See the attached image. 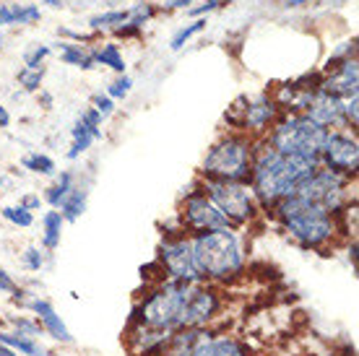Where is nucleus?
Returning a JSON list of instances; mask_svg holds the SVG:
<instances>
[{
	"mask_svg": "<svg viewBox=\"0 0 359 356\" xmlns=\"http://www.w3.org/2000/svg\"><path fill=\"white\" fill-rule=\"evenodd\" d=\"M318 167H320L318 156H287V153L273 151L269 143L261 141V146L252 153V170L248 185H250L258 205L271 211L278 200L294 196L297 187Z\"/></svg>",
	"mask_w": 359,
	"mask_h": 356,
	"instance_id": "1",
	"label": "nucleus"
},
{
	"mask_svg": "<svg viewBox=\"0 0 359 356\" xmlns=\"http://www.w3.org/2000/svg\"><path fill=\"white\" fill-rule=\"evenodd\" d=\"M278 224L305 247H323L325 242L333 240V234L339 232L336 216H331L323 205L310 203L299 196H289L278 200L273 208Z\"/></svg>",
	"mask_w": 359,
	"mask_h": 356,
	"instance_id": "2",
	"label": "nucleus"
},
{
	"mask_svg": "<svg viewBox=\"0 0 359 356\" xmlns=\"http://www.w3.org/2000/svg\"><path fill=\"white\" fill-rule=\"evenodd\" d=\"M190 242H193V263L198 276L226 281L243 271V247L232 229L196 234Z\"/></svg>",
	"mask_w": 359,
	"mask_h": 356,
	"instance_id": "3",
	"label": "nucleus"
},
{
	"mask_svg": "<svg viewBox=\"0 0 359 356\" xmlns=\"http://www.w3.org/2000/svg\"><path fill=\"white\" fill-rule=\"evenodd\" d=\"M255 141L248 133H229L208 149L201 164L203 179H222V182H248L252 170Z\"/></svg>",
	"mask_w": 359,
	"mask_h": 356,
	"instance_id": "4",
	"label": "nucleus"
},
{
	"mask_svg": "<svg viewBox=\"0 0 359 356\" xmlns=\"http://www.w3.org/2000/svg\"><path fill=\"white\" fill-rule=\"evenodd\" d=\"M325 133L328 130L315 125L305 112H287L271 125L263 141L269 143L273 151L287 153V156H318L320 159V146L325 141Z\"/></svg>",
	"mask_w": 359,
	"mask_h": 356,
	"instance_id": "5",
	"label": "nucleus"
},
{
	"mask_svg": "<svg viewBox=\"0 0 359 356\" xmlns=\"http://www.w3.org/2000/svg\"><path fill=\"white\" fill-rule=\"evenodd\" d=\"M188 284H193V281H170V284H162L149 299H144L133 310L135 322L159 330H177Z\"/></svg>",
	"mask_w": 359,
	"mask_h": 356,
	"instance_id": "6",
	"label": "nucleus"
},
{
	"mask_svg": "<svg viewBox=\"0 0 359 356\" xmlns=\"http://www.w3.org/2000/svg\"><path fill=\"white\" fill-rule=\"evenodd\" d=\"M201 190L211 198V203L224 214V219L234 226H243V224H250L261 205L252 196V190L248 182H222V179H203L201 182Z\"/></svg>",
	"mask_w": 359,
	"mask_h": 356,
	"instance_id": "7",
	"label": "nucleus"
},
{
	"mask_svg": "<svg viewBox=\"0 0 359 356\" xmlns=\"http://www.w3.org/2000/svg\"><path fill=\"white\" fill-rule=\"evenodd\" d=\"M349 185H351V177H344L339 172L318 167L302 185L297 187L294 196L305 198L310 203L323 205L331 216H339L349 205Z\"/></svg>",
	"mask_w": 359,
	"mask_h": 356,
	"instance_id": "8",
	"label": "nucleus"
},
{
	"mask_svg": "<svg viewBox=\"0 0 359 356\" xmlns=\"http://www.w3.org/2000/svg\"><path fill=\"white\" fill-rule=\"evenodd\" d=\"M180 219H182V226H188L190 232L196 234L216 232V229H232V224L226 221L224 214L211 203V198L201 187L190 190L188 196L182 198V203H180Z\"/></svg>",
	"mask_w": 359,
	"mask_h": 356,
	"instance_id": "9",
	"label": "nucleus"
},
{
	"mask_svg": "<svg viewBox=\"0 0 359 356\" xmlns=\"http://www.w3.org/2000/svg\"><path fill=\"white\" fill-rule=\"evenodd\" d=\"M320 167L333 170L344 177H357L359 170V141L346 130H328L320 146Z\"/></svg>",
	"mask_w": 359,
	"mask_h": 356,
	"instance_id": "10",
	"label": "nucleus"
},
{
	"mask_svg": "<svg viewBox=\"0 0 359 356\" xmlns=\"http://www.w3.org/2000/svg\"><path fill=\"white\" fill-rule=\"evenodd\" d=\"M219 307H222V302H219V294H216L214 289L193 281V284H188V292H185V302H182L177 328H203L219 312Z\"/></svg>",
	"mask_w": 359,
	"mask_h": 356,
	"instance_id": "11",
	"label": "nucleus"
},
{
	"mask_svg": "<svg viewBox=\"0 0 359 356\" xmlns=\"http://www.w3.org/2000/svg\"><path fill=\"white\" fill-rule=\"evenodd\" d=\"M159 260L172 281H196L198 278L196 263H193V242L182 234L164 237L159 245Z\"/></svg>",
	"mask_w": 359,
	"mask_h": 356,
	"instance_id": "12",
	"label": "nucleus"
},
{
	"mask_svg": "<svg viewBox=\"0 0 359 356\" xmlns=\"http://www.w3.org/2000/svg\"><path fill=\"white\" fill-rule=\"evenodd\" d=\"M318 89L325 91V94H331V97H339V99H349V97H354V94H359V62H357V57L339 62L333 71L323 73Z\"/></svg>",
	"mask_w": 359,
	"mask_h": 356,
	"instance_id": "13",
	"label": "nucleus"
},
{
	"mask_svg": "<svg viewBox=\"0 0 359 356\" xmlns=\"http://www.w3.org/2000/svg\"><path fill=\"white\" fill-rule=\"evenodd\" d=\"M305 115L313 120L315 125H320L325 130H341L346 128L344 123V104L339 97H331V94H325V91H315L313 99H310V104H307Z\"/></svg>",
	"mask_w": 359,
	"mask_h": 356,
	"instance_id": "14",
	"label": "nucleus"
},
{
	"mask_svg": "<svg viewBox=\"0 0 359 356\" xmlns=\"http://www.w3.org/2000/svg\"><path fill=\"white\" fill-rule=\"evenodd\" d=\"M278 112H281V109H278V104L269 94H263V97H258V99H248L240 128H243L245 133H258V135L269 133L271 125L278 120Z\"/></svg>",
	"mask_w": 359,
	"mask_h": 356,
	"instance_id": "15",
	"label": "nucleus"
},
{
	"mask_svg": "<svg viewBox=\"0 0 359 356\" xmlns=\"http://www.w3.org/2000/svg\"><path fill=\"white\" fill-rule=\"evenodd\" d=\"M170 336H172V330L149 328V325L135 322L133 328L128 330V343H130L135 356H162Z\"/></svg>",
	"mask_w": 359,
	"mask_h": 356,
	"instance_id": "16",
	"label": "nucleus"
},
{
	"mask_svg": "<svg viewBox=\"0 0 359 356\" xmlns=\"http://www.w3.org/2000/svg\"><path fill=\"white\" fill-rule=\"evenodd\" d=\"M214 333L203 328H177V333H172L167 346H164V356H193L201 343H206Z\"/></svg>",
	"mask_w": 359,
	"mask_h": 356,
	"instance_id": "17",
	"label": "nucleus"
},
{
	"mask_svg": "<svg viewBox=\"0 0 359 356\" xmlns=\"http://www.w3.org/2000/svg\"><path fill=\"white\" fill-rule=\"evenodd\" d=\"M29 307L36 312V317H39V325H42V330H47V333H50L55 341H63V343H68V341H71V330L65 328V322L60 320V315L55 312V307L47 302V299H34V302L29 304Z\"/></svg>",
	"mask_w": 359,
	"mask_h": 356,
	"instance_id": "18",
	"label": "nucleus"
},
{
	"mask_svg": "<svg viewBox=\"0 0 359 356\" xmlns=\"http://www.w3.org/2000/svg\"><path fill=\"white\" fill-rule=\"evenodd\" d=\"M39 16L42 11L34 3H0V27H27Z\"/></svg>",
	"mask_w": 359,
	"mask_h": 356,
	"instance_id": "19",
	"label": "nucleus"
},
{
	"mask_svg": "<svg viewBox=\"0 0 359 356\" xmlns=\"http://www.w3.org/2000/svg\"><path fill=\"white\" fill-rule=\"evenodd\" d=\"M154 16H156V6H154V3H135L133 8H128V21L123 27L115 29V34L123 36V39L138 36Z\"/></svg>",
	"mask_w": 359,
	"mask_h": 356,
	"instance_id": "20",
	"label": "nucleus"
},
{
	"mask_svg": "<svg viewBox=\"0 0 359 356\" xmlns=\"http://www.w3.org/2000/svg\"><path fill=\"white\" fill-rule=\"evenodd\" d=\"M73 143L71 149H68V159H79L81 153H86L91 149V143L99 141L102 138V128H89L86 123H81V120H76V125H73Z\"/></svg>",
	"mask_w": 359,
	"mask_h": 356,
	"instance_id": "21",
	"label": "nucleus"
},
{
	"mask_svg": "<svg viewBox=\"0 0 359 356\" xmlns=\"http://www.w3.org/2000/svg\"><path fill=\"white\" fill-rule=\"evenodd\" d=\"M193 356H248V348L234 338H208L196 348Z\"/></svg>",
	"mask_w": 359,
	"mask_h": 356,
	"instance_id": "22",
	"label": "nucleus"
},
{
	"mask_svg": "<svg viewBox=\"0 0 359 356\" xmlns=\"http://www.w3.org/2000/svg\"><path fill=\"white\" fill-rule=\"evenodd\" d=\"M60 50V60L65 65H73V68H81V71H91L97 62H94V53L83 50L81 45H71V42H60L57 45Z\"/></svg>",
	"mask_w": 359,
	"mask_h": 356,
	"instance_id": "23",
	"label": "nucleus"
},
{
	"mask_svg": "<svg viewBox=\"0 0 359 356\" xmlns=\"http://www.w3.org/2000/svg\"><path fill=\"white\" fill-rule=\"evenodd\" d=\"M86 198H89V190L73 185V190L60 203V216H63L65 221H79V216L86 211Z\"/></svg>",
	"mask_w": 359,
	"mask_h": 356,
	"instance_id": "24",
	"label": "nucleus"
},
{
	"mask_svg": "<svg viewBox=\"0 0 359 356\" xmlns=\"http://www.w3.org/2000/svg\"><path fill=\"white\" fill-rule=\"evenodd\" d=\"M63 224L65 219L60 216V211H47L45 216H42V245H45V249H55L57 245H60V234H63Z\"/></svg>",
	"mask_w": 359,
	"mask_h": 356,
	"instance_id": "25",
	"label": "nucleus"
},
{
	"mask_svg": "<svg viewBox=\"0 0 359 356\" xmlns=\"http://www.w3.org/2000/svg\"><path fill=\"white\" fill-rule=\"evenodd\" d=\"M0 343L6 348H11V351H18V354L24 356H47L45 348L39 346L36 341L27 338V336H18V333H3L0 330Z\"/></svg>",
	"mask_w": 359,
	"mask_h": 356,
	"instance_id": "26",
	"label": "nucleus"
},
{
	"mask_svg": "<svg viewBox=\"0 0 359 356\" xmlns=\"http://www.w3.org/2000/svg\"><path fill=\"white\" fill-rule=\"evenodd\" d=\"M94 62L112 68L117 76H123V73H126V68H128L126 57H123V50H120L115 42H104V45L99 47L97 53H94Z\"/></svg>",
	"mask_w": 359,
	"mask_h": 356,
	"instance_id": "27",
	"label": "nucleus"
},
{
	"mask_svg": "<svg viewBox=\"0 0 359 356\" xmlns=\"http://www.w3.org/2000/svg\"><path fill=\"white\" fill-rule=\"evenodd\" d=\"M73 185H76V179H73V172H60V177L55 179V185L50 187L45 193V200L53 208H60V203L65 200V196L73 190Z\"/></svg>",
	"mask_w": 359,
	"mask_h": 356,
	"instance_id": "28",
	"label": "nucleus"
},
{
	"mask_svg": "<svg viewBox=\"0 0 359 356\" xmlns=\"http://www.w3.org/2000/svg\"><path fill=\"white\" fill-rule=\"evenodd\" d=\"M128 21V8L123 11H107V13H97V16L89 18V27L94 32H104V29H112L115 32L117 27H123Z\"/></svg>",
	"mask_w": 359,
	"mask_h": 356,
	"instance_id": "29",
	"label": "nucleus"
},
{
	"mask_svg": "<svg viewBox=\"0 0 359 356\" xmlns=\"http://www.w3.org/2000/svg\"><path fill=\"white\" fill-rule=\"evenodd\" d=\"M206 24H208L206 18H193L190 24H185L182 29H177V32H175V36H172L170 47L175 50V53H177V50H182V47H185V42H190L193 36L201 34V32L206 29Z\"/></svg>",
	"mask_w": 359,
	"mask_h": 356,
	"instance_id": "30",
	"label": "nucleus"
},
{
	"mask_svg": "<svg viewBox=\"0 0 359 356\" xmlns=\"http://www.w3.org/2000/svg\"><path fill=\"white\" fill-rule=\"evenodd\" d=\"M21 164H24V170L34 172V174H45V177L55 174V161L47 153H29Z\"/></svg>",
	"mask_w": 359,
	"mask_h": 356,
	"instance_id": "31",
	"label": "nucleus"
},
{
	"mask_svg": "<svg viewBox=\"0 0 359 356\" xmlns=\"http://www.w3.org/2000/svg\"><path fill=\"white\" fill-rule=\"evenodd\" d=\"M3 219H8L11 224H16V226H32L34 224V214L27 211V208H21V205H8V208H3Z\"/></svg>",
	"mask_w": 359,
	"mask_h": 356,
	"instance_id": "32",
	"label": "nucleus"
},
{
	"mask_svg": "<svg viewBox=\"0 0 359 356\" xmlns=\"http://www.w3.org/2000/svg\"><path fill=\"white\" fill-rule=\"evenodd\" d=\"M42 78H45V71H42V68H36V71H29V68L18 71V83L24 86V91H39Z\"/></svg>",
	"mask_w": 359,
	"mask_h": 356,
	"instance_id": "33",
	"label": "nucleus"
},
{
	"mask_svg": "<svg viewBox=\"0 0 359 356\" xmlns=\"http://www.w3.org/2000/svg\"><path fill=\"white\" fill-rule=\"evenodd\" d=\"M130 89H133V78L130 76H117L112 83H109V89H107V97L109 99H126L128 94H130Z\"/></svg>",
	"mask_w": 359,
	"mask_h": 356,
	"instance_id": "34",
	"label": "nucleus"
},
{
	"mask_svg": "<svg viewBox=\"0 0 359 356\" xmlns=\"http://www.w3.org/2000/svg\"><path fill=\"white\" fill-rule=\"evenodd\" d=\"M344 104V123H346V128H357L359 125V94H354V97L349 99H341Z\"/></svg>",
	"mask_w": 359,
	"mask_h": 356,
	"instance_id": "35",
	"label": "nucleus"
},
{
	"mask_svg": "<svg viewBox=\"0 0 359 356\" xmlns=\"http://www.w3.org/2000/svg\"><path fill=\"white\" fill-rule=\"evenodd\" d=\"M47 55H50V47H47V45L32 47V50L24 55V68H29V71H36V68H42V62H45Z\"/></svg>",
	"mask_w": 359,
	"mask_h": 356,
	"instance_id": "36",
	"label": "nucleus"
},
{
	"mask_svg": "<svg viewBox=\"0 0 359 356\" xmlns=\"http://www.w3.org/2000/svg\"><path fill=\"white\" fill-rule=\"evenodd\" d=\"M226 3H229V0H203L201 6H190L188 13H190V16H196V18H203V16H208L211 11L224 8Z\"/></svg>",
	"mask_w": 359,
	"mask_h": 356,
	"instance_id": "37",
	"label": "nucleus"
},
{
	"mask_svg": "<svg viewBox=\"0 0 359 356\" xmlns=\"http://www.w3.org/2000/svg\"><path fill=\"white\" fill-rule=\"evenodd\" d=\"M91 104H94V109H97L99 115L107 117V115H112V109H115V99H109L107 94H94Z\"/></svg>",
	"mask_w": 359,
	"mask_h": 356,
	"instance_id": "38",
	"label": "nucleus"
},
{
	"mask_svg": "<svg viewBox=\"0 0 359 356\" xmlns=\"http://www.w3.org/2000/svg\"><path fill=\"white\" fill-rule=\"evenodd\" d=\"M13 325L18 328V336H27V338H34V336H39V333H42V325H39V322L24 320V317L13 320Z\"/></svg>",
	"mask_w": 359,
	"mask_h": 356,
	"instance_id": "39",
	"label": "nucleus"
},
{
	"mask_svg": "<svg viewBox=\"0 0 359 356\" xmlns=\"http://www.w3.org/2000/svg\"><path fill=\"white\" fill-rule=\"evenodd\" d=\"M24 266L29 268V271H39V268L45 266V258H42V252L36 247H29L27 252H24Z\"/></svg>",
	"mask_w": 359,
	"mask_h": 356,
	"instance_id": "40",
	"label": "nucleus"
},
{
	"mask_svg": "<svg viewBox=\"0 0 359 356\" xmlns=\"http://www.w3.org/2000/svg\"><path fill=\"white\" fill-rule=\"evenodd\" d=\"M0 292H6V294H13V296L18 294V286H16V281H13V278H11L8 273H6V271H3V268H0Z\"/></svg>",
	"mask_w": 359,
	"mask_h": 356,
	"instance_id": "41",
	"label": "nucleus"
},
{
	"mask_svg": "<svg viewBox=\"0 0 359 356\" xmlns=\"http://www.w3.org/2000/svg\"><path fill=\"white\" fill-rule=\"evenodd\" d=\"M18 205H21V208H27V211H36V208L42 205V200H39V196H27Z\"/></svg>",
	"mask_w": 359,
	"mask_h": 356,
	"instance_id": "42",
	"label": "nucleus"
},
{
	"mask_svg": "<svg viewBox=\"0 0 359 356\" xmlns=\"http://www.w3.org/2000/svg\"><path fill=\"white\" fill-rule=\"evenodd\" d=\"M190 3H193V0H164V8H170V11H175V8H185V11H188V8H190Z\"/></svg>",
	"mask_w": 359,
	"mask_h": 356,
	"instance_id": "43",
	"label": "nucleus"
},
{
	"mask_svg": "<svg viewBox=\"0 0 359 356\" xmlns=\"http://www.w3.org/2000/svg\"><path fill=\"white\" fill-rule=\"evenodd\" d=\"M307 3H315V0H281V6L284 8H302Z\"/></svg>",
	"mask_w": 359,
	"mask_h": 356,
	"instance_id": "44",
	"label": "nucleus"
},
{
	"mask_svg": "<svg viewBox=\"0 0 359 356\" xmlns=\"http://www.w3.org/2000/svg\"><path fill=\"white\" fill-rule=\"evenodd\" d=\"M11 125V115H8V109L0 104V128H8Z\"/></svg>",
	"mask_w": 359,
	"mask_h": 356,
	"instance_id": "45",
	"label": "nucleus"
},
{
	"mask_svg": "<svg viewBox=\"0 0 359 356\" xmlns=\"http://www.w3.org/2000/svg\"><path fill=\"white\" fill-rule=\"evenodd\" d=\"M45 6H50V8H63V0H45Z\"/></svg>",
	"mask_w": 359,
	"mask_h": 356,
	"instance_id": "46",
	"label": "nucleus"
},
{
	"mask_svg": "<svg viewBox=\"0 0 359 356\" xmlns=\"http://www.w3.org/2000/svg\"><path fill=\"white\" fill-rule=\"evenodd\" d=\"M0 356H18L16 351H11V348H6L3 343H0Z\"/></svg>",
	"mask_w": 359,
	"mask_h": 356,
	"instance_id": "47",
	"label": "nucleus"
},
{
	"mask_svg": "<svg viewBox=\"0 0 359 356\" xmlns=\"http://www.w3.org/2000/svg\"><path fill=\"white\" fill-rule=\"evenodd\" d=\"M42 104L50 109V107H53V97H50V94H42Z\"/></svg>",
	"mask_w": 359,
	"mask_h": 356,
	"instance_id": "48",
	"label": "nucleus"
},
{
	"mask_svg": "<svg viewBox=\"0 0 359 356\" xmlns=\"http://www.w3.org/2000/svg\"><path fill=\"white\" fill-rule=\"evenodd\" d=\"M331 6H344V3H351V0H328Z\"/></svg>",
	"mask_w": 359,
	"mask_h": 356,
	"instance_id": "49",
	"label": "nucleus"
}]
</instances>
